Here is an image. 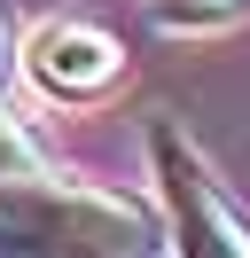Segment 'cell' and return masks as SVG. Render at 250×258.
<instances>
[{"mask_svg":"<svg viewBox=\"0 0 250 258\" xmlns=\"http://www.w3.org/2000/svg\"><path fill=\"white\" fill-rule=\"evenodd\" d=\"M0 258H149V219L102 188L0 180Z\"/></svg>","mask_w":250,"mask_h":258,"instance_id":"6da1fadb","label":"cell"},{"mask_svg":"<svg viewBox=\"0 0 250 258\" xmlns=\"http://www.w3.org/2000/svg\"><path fill=\"white\" fill-rule=\"evenodd\" d=\"M149 149H156V188H164L172 250L180 258H250V227H242V211L219 196V180L203 172V157L172 125H156Z\"/></svg>","mask_w":250,"mask_h":258,"instance_id":"7a4b0ae2","label":"cell"},{"mask_svg":"<svg viewBox=\"0 0 250 258\" xmlns=\"http://www.w3.org/2000/svg\"><path fill=\"white\" fill-rule=\"evenodd\" d=\"M24 71L47 94H62V102H94L102 86L125 79V47H117V32H102V24H86V16H55V24L31 32Z\"/></svg>","mask_w":250,"mask_h":258,"instance_id":"3957f363","label":"cell"},{"mask_svg":"<svg viewBox=\"0 0 250 258\" xmlns=\"http://www.w3.org/2000/svg\"><path fill=\"white\" fill-rule=\"evenodd\" d=\"M250 0H156V24H172V32H203V24H227L242 16Z\"/></svg>","mask_w":250,"mask_h":258,"instance_id":"277c9868","label":"cell"},{"mask_svg":"<svg viewBox=\"0 0 250 258\" xmlns=\"http://www.w3.org/2000/svg\"><path fill=\"white\" fill-rule=\"evenodd\" d=\"M31 172H39V157H31V141H24V133L8 125V117H0V180H31Z\"/></svg>","mask_w":250,"mask_h":258,"instance_id":"5b68a950","label":"cell"},{"mask_svg":"<svg viewBox=\"0 0 250 258\" xmlns=\"http://www.w3.org/2000/svg\"><path fill=\"white\" fill-rule=\"evenodd\" d=\"M0 71H8V24H0Z\"/></svg>","mask_w":250,"mask_h":258,"instance_id":"8992f818","label":"cell"}]
</instances>
